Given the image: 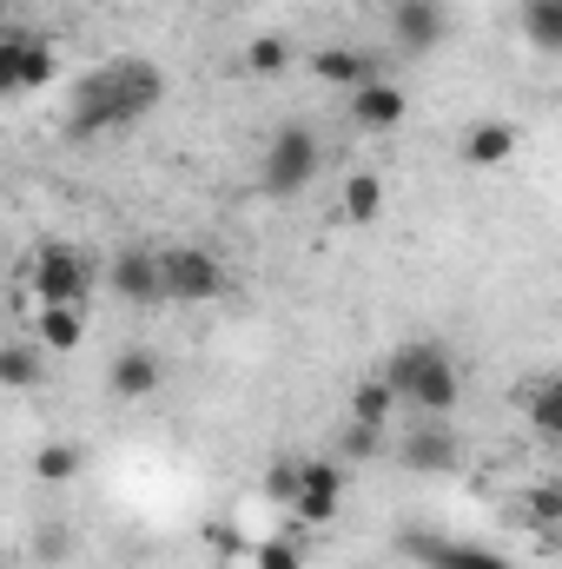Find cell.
<instances>
[{"label": "cell", "instance_id": "4316f807", "mask_svg": "<svg viewBox=\"0 0 562 569\" xmlns=\"http://www.w3.org/2000/svg\"><path fill=\"white\" fill-rule=\"evenodd\" d=\"M291 490H298V457H272V470H265V503L291 510Z\"/></svg>", "mask_w": 562, "mask_h": 569}, {"label": "cell", "instance_id": "44dd1931", "mask_svg": "<svg viewBox=\"0 0 562 569\" xmlns=\"http://www.w3.org/2000/svg\"><path fill=\"white\" fill-rule=\"evenodd\" d=\"M411 557H423L430 569H510L490 550H470V543H430V537H411Z\"/></svg>", "mask_w": 562, "mask_h": 569}, {"label": "cell", "instance_id": "d6986e66", "mask_svg": "<svg viewBox=\"0 0 562 569\" xmlns=\"http://www.w3.org/2000/svg\"><path fill=\"white\" fill-rule=\"evenodd\" d=\"M291 40H279V33H259V40H245V53H239V73L245 80H279V73H291Z\"/></svg>", "mask_w": 562, "mask_h": 569}, {"label": "cell", "instance_id": "52a82bcc", "mask_svg": "<svg viewBox=\"0 0 562 569\" xmlns=\"http://www.w3.org/2000/svg\"><path fill=\"white\" fill-rule=\"evenodd\" d=\"M53 73H60L53 40H40V33H0V100L40 93V87H53Z\"/></svg>", "mask_w": 562, "mask_h": 569}, {"label": "cell", "instance_id": "d4e9b609", "mask_svg": "<svg viewBox=\"0 0 562 569\" xmlns=\"http://www.w3.org/2000/svg\"><path fill=\"white\" fill-rule=\"evenodd\" d=\"M27 550H33V563L60 569L67 557H73V530H67V523H33V537H27Z\"/></svg>", "mask_w": 562, "mask_h": 569}, {"label": "cell", "instance_id": "5b68a950", "mask_svg": "<svg viewBox=\"0 0 562 569\" xmlns=\"http://www.w3.org/2000/svg\"><path fill=\"white\" fill-rule=\"evenodd\" d=\"M159 298L165 305H212V298H225V266L205 246H165L159 252Z\"/></svg>", "mask_w": 562, "mask_h": 569}, {"label": "cell", "instance_id": "ac0fdd59", "mask_svg": "<svg viewBox=\"0 0 562 569\" xmlns=\"http://www.w3.org/2000/svg\"><path fill=\"white\" fill-rule=\"evenodd\" d=\"M338 212H344L351 226H378V212H384V172L358 166V172L344 179V192H338Z\"/></svg>", "mask_w": 562, "mask_h": 569}, {"label": "cell", "instance_id": "f1b7e54d", "mask_svg": "<svg viewBox=\"0 0 562 569\" xmlns=\"http://www.w3.org/2000/svg\"><path fill=\"white\" fill-rule=\"evenodd\" d=\"M205 543H212L219 557H245V550H252V543H245V537H239L232 523H212V530H205Z\"/></svg>", "mask_w": 562, "mask_h": 569}, {"label": "cell", "instance_id": "6da1fadb", "mask_svg": "<svg viewBox=\"0 0 562 569\" xmlns=\"http://www.w3.org/2000/svg\"><path fill=\"white\" fill-rule=\"evenodd\" d=\"M159 100H165V73H159V60L120 53V60H107V67H93V73L73 80V100H67L60 133H67L73 146L80 140H107V133H127V127H140V120L159 113Z\"/></svg>", "mask_w": 562, "mask_h": 569}, {"label": "cell", "instance_id": "8fae6325", "mask_svg": "<svg viewBox=\"0 0 562 569\" xmlns=\"http://www.w3.org/2000/svg\"><path fill=\"white\" fill-rule=\"evenodd\" d=\"M159 385H165L159 351H145V345L113 351V365H107V391H113V405H145V398H159Z\"/></svg>", "mask_w": 562, "mask_h": 569}, {"label": "cell", "instance_id": "603a6c76", "mask_svg": "<svg viewBox=\"0 0 562 569\" xmlns=\"http://www.w3.org/2000/svg\"><path fill=\"white\" fill-rule=\"evenodd\" d=\"M391 411H398V398H391V385H384V378H364V385L351 391V425L384 430V425H391Z\"/></svg>", "mask_w": 562, "mask_h": 569}, {"label": "cell", "instance_id": "484cf974", "mask_svg": "<svg viewBox=\"0 0 562 569\" xmlns=\"http://www.w3.org/2000/svg\"><path fill=\"white\" fill-rule=\"evenodd\" d=\"M245 557H252V569H304V543L298 537H265Z\"/></svg>", "mask_w": 562, "mask_h": 569}, {"label": "cell", "instance_id": "277c9868", "mask_svg": "<svg viewBox=\"0 0 562 569\" xmlns=\"http://www.w3.org/2000/svg\"><path fill=\"white\" fill-rule=\"evenodd\" d=\"M318 166H324V140H318V127H304V120H284L279 133L265 140L259 186H265L272 199H298V192L318 179Z\"/></svg>", "mask_w": 562, "mask_h": 569}, {"label": "cell", "instance_id": "cb8c5ba5", "mask_svg": "<svg viewBox=\"0 0 562 569\" xmlns=\"http://www.w3.org/2000/svg\"><path fill=\"white\" fill-rule=\"evenodd\" d=\"M530 517H536V537L543 543H556V530H562V483H530Z\"/></svg>", "mask_w": 562, "mask_h": 569}, {"label": "cell", "instance_id": "f546056e", "mask_svg": "<svg viewBox=\"0 0 562 569\" xmlns=\"http://www.w3.org/2000/svg\"><path fill=\"white\" fill-rule=\"evenodd\" d=\"M0 7H7V0H0Z\"/></svg>", "mask_w": 562, "mask_h": 569}, {"label": "cell", "instance_id": "2e32d148", "mask_svg": "<svg viewBox=\"0 0 562 569\" xmlns=\"http://www.w3.org/2000/svg\"><path fill=\"white\" fill-rule=\"evenodd\" d=\"M33 483H47V490H60V483H73V477H87V443H73V437H53V443H33Z\"/></svg>", "mask_w": 562, "mask_h": 569}, {"label": "cell", "instance_id": "9c48e42d", "mask_svg": "<svg viewBox=\"0 0 562 569\" xmlns=\"http://www.w3.org/2000/svg\"><path fill=\"white\" fill-rule=\"evenodd\" d=\"M100 284H107L120 305H165V298H159V252H145V246H120V252L100 266Z\"/></svg>", "mask_w": 562, "mask_h": 569}, {"label": "cell", "instance_id": "5bb4252c", "mask_svg": "<svg viewBox=\"0 0 562 569\" xmlns=\"http://www.w3.org/2000/svg\"><path fill=\"white\" fill-rule=\"evenodd\" d=\"M398 457H404V470H418V477H443V470H456L463 443H456V430H443V418H436V425L411 430V437L398 443Z\"/></svg>", "mask_w": 562, "mask_h": 569}, {"label": "cell", "instance_id": "7a4b0ae2", "mask_svg": "<svg viewBox=\"0 0 562 569\" xmlns=\"http://www.w3.org/2000/svg\"><path fill=\"white\" fill-rule=\"evenodd\" d=\"M378 378L391 385L398 405H418L423 418H456V405H463V365L436 338H404Z\"/></svg>", "mask_w": 562, "mask_h": 569}, {"label": "cell", "instance_id": "ba28073f", "mask_svg": "<svg viewBox=\"0 0 562 569\" xmlns=\"http://www.w3.org/2000/svg\"><path fill=\"white\" fill-rule=\"evenodd\" d=\"M344 120H351L358 133H371V140H391V133H404V120H411V93H404L398 80H371V87L344 93Z\"/></svg>", "mask_w": 562, "mask_h": 569}, {"label": "cell", "instance_id": "30bf717a", "mask_svg": "<svg viewBox=\"0 0 562 569\" xmlns=\"http://www.w3.org/2000/svg\"><path fill=\"white\" fill-rule=\"evenodd\" d=\"M391 33H398V47L418 60V53H436L443 40H450V7L443 0H398L391 7Z\"/></svg>", "mask_w": 562, "mask_h": 569}, {"label": "cell", "instance_id": "7402d4cb", "mask_svg": "<svg viewBox=\"0 0 562 569\" xmlns=\"http://www.w3.org/2000/svg\"><path fill=\"white\" fill-rule=\"evenodd\" d=\"M523 40L536 53H562V0H523Z\"/></svg>", "mask_w": 562, "mask_h": 569}, {"label": "cell", "instance_id": "ffe728a7", "mask_svg": "<svg viewBox=\"0 0 562 569\" xmlns=\"http://www.w3.org/2000/svg\"><path fill=\"white\" fill-rule=\"evenodd\" d=\"M523 405H530V425L536 437H562V378L556 371H543V378H530V391H523Z\"/></svg>", "mask_w": 562, "mask_h": 569}, {"label": "cell", "instance_id": "83f0119b", "mask_svg": "<svg viewBox=\"0 0 562 569\" xmlns=\"http://www.w3.org/2000/svg\"><path fill=\"white\" fill-rule=\"evenodd\" d=\"M338 450H344L351 463H364V457H378V450H384V430H371V425H344Z\"/></svg>", "mask_w": 562, "mask_h": 569}, {"label": "cell", "instance_id": "9a60e30c", "mask_svg": "<svg viewBox=\"0 0 562 569\" xmlns=\"http://www.w3.org/2000/svg\"><path fill=\"white\" fill-rule=\"evenodd\" d=\"M27 338H33L47 358H73V351L87 345V311H80V305H40Z\"/></svg>", "mask_w": 562, "mask_h": 569}, {"label": "cell", "instance_id": "e0dca14e", "mask_svg": "<svg viewBox=\"0 0 562 569\" xmlns=\"http://www.w3.org/2000/svg\"><path fill=\"white\" fill-rule=\"evenodd\" d=\"M47 385V351L33 338H7L0 345V391H40Z\"/></svg>", "mask_w": 562, "mask_h": 569}, {"label": "cell", "instance_id": "8992f818", "mask_svg": "<svg viewBox=\"0 0 562 569\" xmlns=\"http://www.w3.org/2000/svg\"><path fill=\"white\" fill-rule=\"evenodd\" d=\"M338 510H344V463L338 457H298L291 517L311 523V530H324V523H338Z\"/></svg>", "mask_w": 562, "mask_h": 569}, {"label": "cell", "instance_id": "4fadbf2b", "mask_svg": "<svg viewBox=\"0 0 562 569\" xmlns=\"http://www.w3.org/2000/svg\"><path fill=\"white\" fill-rule=\"evenodd\" d=\"M516 146H523V133H516L510 120H470V127H463V146H456V159L476 166V172H496V166L516 159Z\"/></svg>", "mask_w": 562, "mask_h": 569}, {"label": "cell", "instance_id": "3957f363", "mask_svg": "<svg viewBox=\"0 0 562 569\" xmlns=\"http://www.w3.org/2000/svg\"><path fill=\"white\" fill-rule=\"evenodd\" d=\"M27 291H33V305H93V291H100V266H93V252H80V246H67V239H47L33 259H27Z\"/></svg>", "mask_w": 562, "mask_h": 569}, {"label": "cell", "instance_id": "7c38bea8", "mask_svg": "<svg viewBox=\"0 0 562 569\" xmlns=\"http://www.w3.org/2000/svg\"><path fill=\"white\" fill-rule=\"evenodd\" d=\"M311 80H324V87H338V93H358V87L384 80V60L364 53V47H318V53H311Z\"/></svg>", "mask_w": 562, "mask_h": 569}]
</instances>
